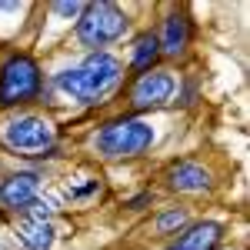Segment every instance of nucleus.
<instances>
[{"label":"nucleus","instance_id":"obj_10","mask_svg":"<svg viewBox=\"0 0 250 250\" xmlns=\"http://www.w3.org/2000/svg\"><path fill=\"white\" fill-rule=\"evenodd\" d=\"M17 237L30 250H50L54 247V227H50L47 220H37V217L23 220V224L17 227Z\"/></svg>","mask_w":250,"mask_h":250},{"label":"nucleus","instance_id":"obj_7","mask_svg":"<svg viewBox=\"0 0 250 250\" xmlns=\"http://www.w3.org/2000/svg\"><path fill=\"white\" fill-rule=\"evenodd\" d=\"M37 187H40L37 173H14L0 184V200L7 207H30L37 200Z\"/></svg>","mask_w":250,"mask_h":250},{"label":"nucleus","instance_id":"obj_3","mask_svg":"<svg viewBox=\"0 0 250 250\" xmlns=\"http://www.w3.org/2000/svg\"><path fill=\"white\" fill-rule=\"evenodd\" d=\"M124 30H127V17L114 3H90V7H83L77 20V37L83 47L114 43L117 37H124Z\"/></svg>","mask_w":250,"mask_h":250},{"label":"nucleus","instance_id":"obj_9","mask_svg":"<svg viewBox=\"0 0 250 250\" xmlns=\"http://www.w3.org/2000/svg\"><path fill=\"white\" fill-rule=\"evenodd\" d=\"M170 187L173 190H187V193H197V190H207L210 187V173L197 164H180L170 170Z\"/></svg>","mask_w":250,"mask_h":250},{"label":"nucleus","instance_id":"obj_11","mask_svg":"<svg viewBox=\"0 0 250 250\" xmlns=\"http://www.w3.org/2000/svg\"><path fill=\"white\" fill-rule=\"evenodd\" d=\"M187 37H190V27H187V20L180 17V14H173V17H167V23H164V37L157 40L160 47H164V54H180L184 47H187Z\"/></svg>","mask_w":250,"mask_h":250},{"label":"nucleus","instance_id":"obj_12","mask_svg":"<svg viewBox=\"0 0 250 250\" xmlns=\"http://www.w3.org/2000/svg\"><path fill=\"white\" fill-rule=\"evenodd\" d=\"M157 54H160L157 37H140L134 43V67H137V70H147V67L157 60Z\"/></svg>","mask_w":250,"mask_h":250},{"label":"nucleus","instance_id":"obj_6","mask_svg":"<svg viewBox=\"0 0 250 250\" xmlns=\"http://www.w3.org/2000/svg\"><path fill=\"white\" fill-rule=\"evenodd\" d=\"M173 94V77L170 74H144V77L134 83V90H130V104H134L137 110H147V107H160V104H167Z\"/></svg>","mask_w":250,"mask_h":250},{"label":"nucleus","instance_id":"obj_13","mask_svg":"<svg viewBox=\"0 0 250 250\" xmlns=\"http://www.w3.org/2000/svg\"><path fill=\"white\" fill-rule=\"evenodd\" d=\"M184 224H187V213H184V210H167V213H160V217H157V230H160V233L180 230Z\"/></svg>","mask_w":250,"mask_h":250},{"label":"nucleus","instance_id":"obj_5","mask_svg":"<svg viewBox=\"0 0 250 250\" xmlns=\"http://www.w3.org/2000/svg\"><path fill=\"white\" fill-rule=\"evenodd\" d=\"M3 144L14 150H43L54 144V127L43 117H17L3 127Z\"/></svg>","mask_w":250,"mask_h":250},{"label":"nucleus","instance_id":"obj_8","mask_svg":"<svg viewBox=\"0 0 250 250\" xmlns=\"http://www.w3.org/2000/svg\"><path fill=\"white\" fill-rule=\"evenodd\" d=\"M220 237H224V227L213 220H204V224H193L170 250H213L220 244Z\"/></svg>","mask_w":250,"mask_h":250},{"label":"nucleus","instance_id":"obj_2","mask_svg":"<svg viewBox=\"0 0 250 250\" xmlns=\"http://www.w3.org/2000/svg\"><path fill=\"white\" fill-rule=\"evenodd\" d=\"M150 140H154L150 124H144V120H114L97 134L94 144L107 160H120V157L144 154L150 147Z\"/></svg>","mask_w":250,"mask_h":250},{"label":"nucleus","instance_id":"obj_4","mask_svg":"<svg viewBox=\"0 0 250 250\" xmlns=\"http://www.w3.org/2000/svg\"><path fill=\"white\" fill-rule=\"evenodd\" d=\"M40 90V70L30 57H10L0 70V104H23Z\"/></svg>","mask_w":250,"mask_h":250},{"label":"nucleus","instance_id":"obj_14","mask_svg":"<svg viewBox=\"0 0 250 250\" xmlns=\"http://www.w3.org/2000/svg\"><path fill=\"white\" fill-rule=\"evenodd\" d=\"M54 10L63 17H77V14H83V3H54Z\"/></svg>","mask_w":250,"mask_h":250},{"label":"nucleus","instance_id":"obj_1","mask_svg":"<svg viewBox=\"0 0 250 250\" xmlns=\"http://www.w3.org/2000/svg\"><path fill=\"white\" fill-rule=\"evenodd\" d=\"M120 83V63L110 54H94L87 57L80 67L57 74V87L63 94H70L74 100L83 104H97L100 97H107Z\"/></svg>","mask_w":250,"mask_h":250}]
</instances>
